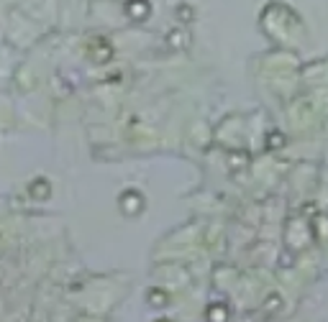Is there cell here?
Returning <instances> with one entry per match:
<instances>
[{
	"label": "cell",
	"instance_id": "cell-1",
	"mask_svg": "<svg viewBox=\"0 0 328 322\" xmlns=\"http://www.w3.org/2000/svg\"><path fill=\"white\" fill-rule=\"evenodd\" d=\"M161 322H167V319H161Z\"/></svg>",
	"mask_w": 328,
	"mask_h": 322
}]
</instances>
